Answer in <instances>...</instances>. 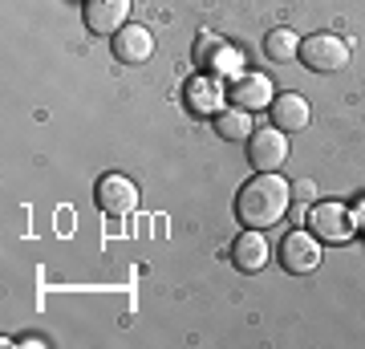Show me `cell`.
<instances>
[{
  "label": "cell",
  "instance_id": "1",
  "mask_svg": "<svg viewBox=\"0 0 365 349\" xmlns=\"http://www.w3.org/2000/svg\"><path fill=\"white\" fill-rule=\"evenodd\" d=\"M292 203V187H288L276 171H256V179H248L235 195V220L244 228H272L288 216Z\"/></svg>",
  "mask_w": 365,
  "mask_h": 349
},
{
  "label": "cell",
  "instance_id": "2",
  "mask_svg": "<svg viewBox=\"0 0 365 349\" xmlns=\"http://www.w3.org/2000/svg\"><path fill=\"white\" fill-rule=\"evenodd\" d=\"M300 65L313 74H337L349 65V45L337 33H313L300 41Z\"/></svg>",
  "mask_w": 365,
  "mask_h": 349
},
{
  "label": "cell",
  "instance_id": "3",
  "mask_svg": "<svg viewBox=\"0 0 365 349\" xmlns=\"http://www.w3.org/2000/svg\"><path fill=\"white\" fill-rule=\"evenodd\" d=\"M93 199H98V211H102V216L122 220V216H130L134 207H138V187H134L126 175H102Z\"/></svg>",
  "mask_w": 365,
  "mask_h": 349
},
{
  "label": "cell",
  "instance_id": "4",
  "mask_svg": "<svg viewBox=\"0 0 365 349\" xmlns=\"http://www.w3.org/2000/svg\"><path fill=\"white\" fill-rule=\"evenodd\" d=\"M309 228H313L317 240H329V244H345L357 223H353V211L345 203H317L313 216H309Z\"/></svg>",
  "mask_w": 365,
  "mask_h": 349
},
{
  "label": "cell",
  "instance_id": "5",
  "mask_svg": "<svg viewBox=\"0 0 365 349\" xmlns=\"http://www.w3.org/2000/svg\"><path fill=\"white\" fill-rule=\"evenodd\" d=\"M288 158V134L284 130H252L248 134V163L256 171H280Z\"/></svg>",
  "mask_w": 365,
  "mask_h": 349
},
{
  "label": "cell",
  "instance_id": "6",
  "mask_svg": "<svg viewBox=\"0 0 365 349\" xmlns=\"http://www.w3.org/2000/svg\"><path fill=\"white\" fill-rule=\"evenodd\" d=\"M130 16V0H81V21L93 37H114Z\"/></svg>",
  "mask_w": 365,
  "mask_h": 349
},
{
  "label": "cell",
  "instance_id": "7",
  "mask_svg": "<svg viewBox=\"0 0 365 349\" xmlns=\"http://www.w3.org/2000/svg\"><path fill=\"white\" fill-rule=\"evenodd\" d=\"M280 264L284 272L292 276H304V272H313L321 264V244H317L313 232H288L280 240Z\"/></svg>",
  "mask_w": 365,
  "mask_h": 349
},
{
  "label": "cell",
  "instance_id": "8",
  "mask_svg": "<svg viewBox=\"0 0 365 349\" xmlns=\"http://www.w3.org/2000/svg\"><path fill=\"white\" fill-rule=\"evenodd\" d=\"M110 49H114V57L122 65H143L155 57V33L146 25H122L110 37Z\"/></svg>",
  "mask_w": 365,
  "mask_h": 349
},
{
  "label": "cell",
  "instance_id": "9",
  "mask_svg": "<svg viewBox=\"0 0 365 349\" xmlns=\"http://www.w3.org/2000/svg\"><path fill=\"white\" fill-rule=\"evenodd\" d=\"M195 61L207 65V69H215L220 78H235L240 69H244V53L232 49L227 41L211 37V33H203V37L195 41Z\"/></svg>",
  "mask_w": 365,
  "mask_h": 349
},
{
  "label": "cell",
  "instance_id": "10",
  "mask_svg": "<svg viewBox=\"0 0 365 349\" xmlns=\"http://www.w3.org/2000/svg\"><path fill=\"white\" fill-rule=\"evenodd\" d=\"M268 114H272V126L284 130V134H297V130L309 126V102H304V93H276L272 106H268Z\"/></svg>",
  "mask_w": 365,
  "mask_h": 349
},
{
  "label": "cell",
  "instance_id": "11",
  "mask_svg": "<svg viewBox=\"0 0 365 349\" xmlns=\"http://www.w3.org/2000/svg\"><path fill=\"white\" fill-rule=\"evenodd\" d=\"M227 98H232L240 110H264V106H272L276 90H272V81L264 78V74H240Z\"/></svg>",
  "mask_w": 365,
  "mask_h": 349
},
{
  "label": "cell",
  "instance_id": "12",
  "mask_svg": "<svg viewBox=\"0 0 365 349\" xmlns=\"http://www.w3.org/2000/svg\"><path fill=\"white\" fill-rule=\"evenodd\" d=\"M268 256H272V248H268V240H264L256 228H248V232L235 236L232 244V260L240 272H260L264 264H268Z\"/></svg>",
  "mask_w": 365,
  "mask_h": 349
},
{
  "label": "cell",
  "instance_id": "13",
  "mask_svg": "<svg viewBox=\"0 0 365 349\" xmlns=\"http://www.w3.org/2000/svg\"><path fill=\"white\" fill-rule=\"evenodd\" d=\"M223 98H227V93L220 90L215 78H203V74H199V78L187 81V106H191L195 114H220Z\"/></svg>",
  "mask_w": 365,
  "mask_h": 349
},
{
  "label": "cell",
  "instance_id": "14",
  "mask_svg": "<svg viewBox=\"0 0 365 349\" xmlns=\"http://www.w3.org/2000/svg\"><path fill=\"white\" fill-rule=\"evenodd\" d=\"M264 57L268 61H297L300 57V33L297 29H272L264 37Z\"/></svg>",
  "mask_w": 365,
  "mask_h": 349
},
{
  "label": "cell",
  "instance_id": "15",
  "mask_svg": "<svg viewBox=\"0 0 365 349\" xmlns=\"http://www.w3.org/2000/svg\"><path fill=\"white\" fill-rule=\"evenodd\" d=\"M215 130L223 143H248V134L256 126H252L248 110H223V114H215Z\"/></svg>",
  "mask_w": 365,
  "mask_h": 349
},
{
  "label": "cell",
  "instance_id": "16",
  "mask_svg": "<svg viewBox=\"0 0 365 349\" xmlns=\"http://www.w3.org/2000/svg\"><path fill=\"white\" fill-rule=\"evenodd\" d=\"M292 191H297V199L304 203V199H313V195H317V183L313 179H297V183H292Z\"/></svg>",
  "mask_w": 365,
  "mask_h": 349
}]
</instances>
